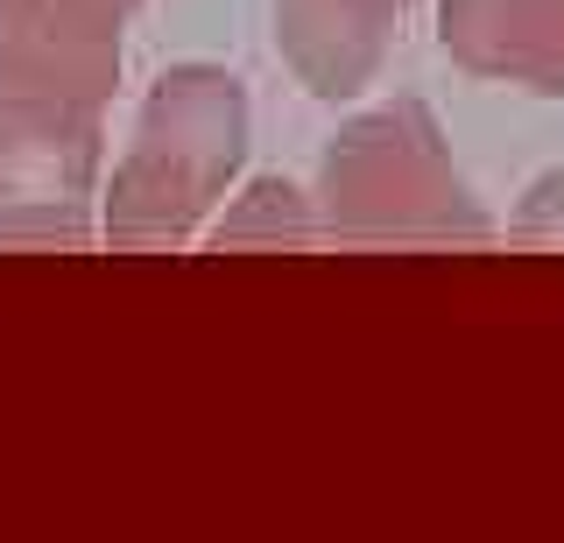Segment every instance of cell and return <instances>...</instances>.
<instances>
[{"label": "cell", "mask_w": 564, "mask_h": 543, "mask_svg": "<svg viewBox=\"0 0 564 543\" xmlns=\"http://www.w3.org/2000/svg\"><path fill=\"white\" fill-rule=\"evenodd\" d=\"M317 240H325L317 205L290 177H254L234 205H226V219L212 226V254H226V248H275V254L290 248V254H304Z\"/></svg>", "instance_id": "7"}, {"label": "cell", "mask_w": 564, "mask_h": 543, "mask_svg": "<svg viewBox=\"0 0 564 543\" xmlns=\"http://www.w3.org/2000/svg\"><path fill=\"white\" fill-rule=\"evenodd\" d=\"M113 8H128V14H134V8H141V0H113Z\"/></svg>", "instance_id": "9"}, {"label": "cell", "mask_w": 564, "mask_h": 543, "mask_svg": "<svg viewBox=\"0 0 564 543\" xmlns=\"http://www.w3.org/2000/svg\"><path fill=\"white\" fill-rule=\"evenodd\" d=\"M317 226L339 248H487L494 219L423 99L352 113L317 155Z\"/></svg>", "instance_id": "2"}, {"label": "cell", "mask_w": 564, "mask_h": 543, "mask_svg": "<svg viewBox=\"0 0 564 543\" xmlns=\"http://www.w3.org/2000/svg\"><path fill=\"white\" fill-rule=\"evenodd\" d=\"M410 0H275V50L311 99L367 93Z\"/></svg>", "instance_id": "6"}, {"label": "cell", "mask_w": 564, "mask_h": 543, "mask_svg": "<svg viewBox=\"0 0 564 543\" xmlns=\"http://www.w3.org/2000/svg\"><path fill=\"white\" fill-rule=\"evenodd\" d=\"M120 29L128 8L113 0H0V93L99 113L128 57Z\"/></svg>", "instance_id": "4"}, {"label": "cell", "mask_w": 564, "mask_h": 543, "mask_svg": "<svg viewBox=\"0 0 564 543\" xmlns=\"http://www.w3.org/2000/svg\"><path fill=\"white\" fill-rule=\"evenodd\" d=\"M508 248L564 254V163H557V170H543V177L522 191L516 219H508Z\"/></svg>", "instance_id": "8"}, {"label": "cell", "mask_w": 564, "mask_h": 543, "mask_svg": "<svg viewBox=\"0 0 564 543\" xmlns=\"http://www.w3.org/2000/svg\"><path fill=\"white\" fill-rule=\"evenodd\" d=\"M437 43L466 78L564 99V0H437Z\"/></svg>", "instance_id": "5"}, {"label": "cell", "mask_w": 564, "mask_h": 543, "mask_svg": "<svg viewBox=\"0 0 564 543\" xmlns=\"http://www.w3.org/2000/svg\"><path fill=\"white\" fill-rule=\"evenodd\" d=\"M247 85L226 64H170L134 113V142L113 163L99 234L120 254L184 248L219 213L226 184L247 163Z\"/></svg>", "instance_id": "1"}, {"label": "cell", "mask_w": 564, "mask_h": 543, "mask_svg": "<svg viewBox=\"0 0 564 543\" xmlns=\"http://www.w3.org/2000/svg\"><path fill=\"white\" fill-rule=\"evenodd\" d=\"M99 163V113L0 93V248H85Z\"/></svg>", "instance_id": "3"}]
</instances>
